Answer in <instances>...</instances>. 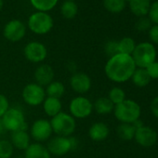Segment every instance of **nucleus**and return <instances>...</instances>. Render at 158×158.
Instances as JSON below:
<instances>
[{"label":"nucleus","mask_w":158,"mask_h":158,"mask_svg":"<svg viewBox=\"0 0 158 158\" xmlns=\"http://www.w3.org/2000/svg\"><path fill=\"white\" fill-rule=\"evenodd\" d=\"M52 127L50 125V121L47 119H37L35 120L30 130L31 137L37 142H44L48 140L52 135Z\"/></svg>","instance_id":"10"},{"label":"nucleus","mask_w":158,"mask_h":158,"mask_svg":"<svg viewBox=\"0 0 158 158\" xmlns=\"http://www.w3.org/2000/svg\"><path fill=\"white\" fill-rule=\"evenodd\" d=\"M14 147L10 141L0 139V158H10L13 154Z\"/></svg>","instance_id":"30"},{"label":"nucleus","mask_w":158,"mask_h":158,"mask_svg":"<svg viewBox=\"0 0 158 158\" xmlns=\"http://www.w3.org/2000/svg\"><path fill=\"white\" fill-rule=\"evenodd\" d=\"M78 8L73 1H65L60 9V12L65 19H73L77 14Z\"/></svg>","instance_id":"28"},{"label":"nucleus","mask_w":158,"mask_h":158,"mask_svg":"<svg viewBox=\"0 0 158 158\" xmlns=\"http://www.w3.org/2000/svg\"><path fill=\"white\" fill-rule=\"evenodd\" d=\"M42 105L47 115L50 116L51 118L57 115L58 114H60L62 108L60 99L52 98V97H46Z\"/></svg>","instance_id":"19"},{"label":"nucleus","mask_w":158,"mask_h":158,"mask_svg":"<svg viewBox=\"0 0 158 158\" xmlns=\"http://www.w3.org/2000/svg\"><path fill=\"white\" fill-rule=\"evenodd\" d=\"M70 114L75 119H84L89 117L93 111V103L83 96L73 98L69 105Z\"/></svg>","instance_id":"8"},{"label":"nucleus","mask_w":158,"mask_h":158,"mask_svg":"<svg viewBox=\"0 0 158 158\" xmlns=\"http://www.w3.org/2000/svg\"><path fill=\"white\" fill-rule=\"evenodd\" d=\"M78 141L74 138L56 136L53 137L47 145V148L50 154L56 156H62L68 153L70 151L76 149Z\"/></svg>","instance_id":"6"},{"label":"nucleus","mask_w":158,"mask_h":158,"mask_svg":"<svg viewBox=\"0 0 158 158\" xmlns=\"http://www.w3.org/2000/svg\"><path fill=\"white\" fill-rule=\"evenodd\" d=\"M4 36L11 42H18L22 40L26 33L25 25L19 20H12L9 22L4 28Z\"/></svg>","instance_id":"13"},{"label":"nucleus","mask_w":158,"mask_h":158,"mask_svg":"<svg viewBox=\"0 0 158 158\" xmlns=\"http://www.w3.org/2000/svg\"><path fill=\"white\" fill-rule=\"evenodd\" d=\"M3 8V0H0V10Z\"/></svg>","instance_id":"39"},{"label":"nucleus","mask_w":158,"mask_h":158,"mask_svg":"<svg viewBox=\"0 0 158 158\" xmlns=\"http://www.w3.org/2000/svg\"><path fill=\"white\" fill-rule=\"evenodd\" d=\"M108 99L114 103V105H116L126 100V93L121 88L114 87L110 90Z\"/></svg>","instance_id":"29"},{"label":"nucleus","mask_w":158,"mask_h":158,"mask_svg":"<svg viewBox=\"0 0 158 158\" xmlns=\"http://www.w3.org/2000/svg\"><path fill=\"white\" fill-rule=\"evenodd\" d=\"M50 155L48 148L39 142L31 143L24 151L25 158H50Z\"/></svg>","instance_id":"16"},{"label":"nucleus","mask_w":158,"mask_h":158,"mask_svg":"<svg viewBox=\"0 0 158 158\" xmlns=\"http://www.w3.org/2000/svg\"><path fill=\"white\" fill-rule=\"evenodd\" d=\"M4 131H5V127L3 126V123H2L1 119H0V135H1Z\"/></svg>","instance_id":"38"},{"label":"nucleus","mask_w":158,"mask_h":158,"mask_svg":"<svg viewBox=\"0 0 158 158\" xmlns=\"http://www.w3.org/2000/svg\"><path fill=\"white\" fill-rule=\"evenodd\" d=\"M50 125L53 133L61 137H70L74 133L76 128L75 119L71 114L64 112H60L52 117Z\"/></svg>","instance_id":"3"},{"label":"nucleus","mask_w":158,"mask_h":158,"mask_svg":"<svg viewBox=\"0 0 158 158\" xmlns=\"http://www.w3.org/2000/svg\"><path fill=\"white\" fill-rule=\"evenodd\" d=\"M151 111H152V114L156 118H158V96L155 97L152 101V102H151Z\"/></svg>","instance_id":"37"},{"label":"nucleus","mask_w":158,"mask_h":158,"mask_svg":"<svg viewBox=\"0 0 158 158\" xmlns=\"http://www.w3.org/2000/svg\"><path fill=\"white\" fill-rule=\"evenodd\" d=\"M109 135V127L102 122L94 123L89 129V136L94 141H102Z\"/></svg>","instance_id":"17"},{"label":"nucleus","mask_w":158,"mask_h":158,"mask_svg":"<svg viewBox=\"0 0 158 158\" xmlns=\"http://www.w3.org/2000/svg\"><path fill=\"white\" fill-rule=\"evenodd\" d=\"M70 86L74 92L85 94L91 89V79L85 73H74L70 78Z\"/></svg>","instance_id":"12"},{"label":"nucleus","mask_w":158,"mask_h":158,"mask_svg":"<svg viewBox=\"0 0 158 158\" xmlns=\"http://www.w3.org/2000/svg\"><path fill=\"white\" fill-rule=\"evenodd\" d=\"M28 27L36 35H46L52 29L53 20L47 12L38 11L30 16Z\"/></svg>","instance_id":"7"},{"label":"nucleus","mask_w":158,"mask_h":158,"mask_svg":"<svg viewBox=\"0 0 158 158\" xmlns=\"http://www.w3.org/2000/svg\"><path fill=\"white\" fill-rule=\"evenodd\" d=\"M23 53L25 58L29 61L34 63H39L44 61L48 56V50L46 46L36 41L28 43L23 49Z\"/></svg>","instance_id":"11"},{"label":"nucleus","mask_w":158,"mask_h":158,"mask_svg":"<svg viewBox=\"0 0 158 158\" xmlns=\"http://www.w3.org/2000/svg\"><path fill=\"white\" fill-rule=\"evenodd\" d=\"M148 15V18L152 23H153L154 24H158V0L151 4Z\"/></svg>","instance_id":"32"},{"label":"nucleus","mask_w":158,"mask_h":158,"mask_svg":"<svg viewBox=\"0 0 158 158\" xmlns=\"http://www.w3.org/2000/svg\"><path fill=\"white\" fill-rule=\"evenodd\" d=\"M114 114L115 118L122 124H133L139 119L140 106L134 101L125 100L121 103L114 105Z\"/></svg>","instance_id":"2"},{"label":"nucleus","mask_w":158,"mask_h":158,"mask_svg":"<svg viewBox=\"0 0 158 158\" xmlns=\"http://www.w3.org/2000/svg\"><path fill=\"white\" fill-rule=\"evenodd\" d=\"M136 67L146 68L152 62L155 61L156 59V49L152 43L142 42L136 45L135 49L131 55Z\"/></svg>","instance_id":"4"},{"label":"nucleus","mask_w":158,"mask_h":158,"mask_svg":"<svg viewBox=\"0 0 158 158\" xmlns=\"http://www.w3.org/2000/svg\"><path fill=\"white\" fill-rule=\"evenodd\" d=\"M1 121L5 127V130L15 132L19 130H26L27 123L25 116L22 110L18 108H10L2 116Z\"/></svg>","instance_id":"5"},{"label":"nucleus","mask_w":158,"mask_h":158,"mask_svg":"<svg viewBox=\"0 0 158 158\" xmlns=\"http://www.w3.org/2000/svg\"><path fill=\"white\" fill-rule=\"evenodd\" d=\"M66 1H73V0H66Z\"/></svg>","instance_id":"40"},{"label":"nucleus","mask_w":158,"mask_h":158,"mask_svg":"<svg viewBox=\"0 0 158 158\" xmlns=\"http://www.w3.org/2000/svg\"><path fill=\"white\" fill-rule=\"evenodd\" d=\"M131 79L134 85L139 88L147 86L151 81V77L149 76L146 69L144 68H138V69L136 68Z\"/></svg>","instance_id":"22"},{"label":"nucleus","mask_w":158,"mask_h":158,"mask_svg":"<svg viewBox=\"0 0 158 158\" xmlns=\"http://www.w3.org/2000/svg\"><path fill=\"white\" fill-rule=\"evenodd\" d=\"M149 37H150L152 42L158 45V24H154L150 28Z\"/></svg>","instance_id":"36"},{"label":"nucleus","mask_w":158,"mask_h":158,"mask_svg":"<svg viewBox=\"0 0 158 158\" xmlns=\"http://www.w3.org/2000/svg\"><path fill=\"white\" fill-rule=\"evenodd\" d=\"M30 1L35 9L42 12L51 10L58 3V0H30Z\"/></svg>","instance_id":"27"},{"label":"nucleus","mask_w":158,"mask_h":158,"mask_svg":"<svg viewBox=\"0 0 158 158\" xmlns=\"http://www.w3.org/2000/svg\"><path fill=\"white\" fill-rule=\"evenodd\" d=\"M54 71L48 64H41L35 71V83L41 87H47L54 81Z\"/></svg>","instance_id":"15"},{"label":"nucleus","mask_w":158,"mask_h":158,"mask_svg":"<svg viewBox=\"0 0 158 158\" xmlns=\"http://www.w3.org/2000/svg\"><path fill=\"white\" fill-rule=\"evenodd\" d=\"M10 109V102L8 98L0 93V119L6 114V112Z\"/></svg>","instance_id":"34"},{"label":"nucleus","mask_w":158,"mask_h":158,"mask_svg":"<svg viewBox=\"0 0 158 158\" xmlns=\"http://www.w3.org/2000/svg\"><path fill=\"white\" fill-rule=\"evenodd\" d=\"M145 69L151 79H158V61L152 62Z\"/></svg>","instance_id":"35"},{"label":"nucleus","mask_w":158,"mask_h":158,"mask_svg":"<svg viewBox=\"0 0 158 158\" xmlns=\"http://www.w3.org/2000/svg\"><path fill=\"white\" fill-rule=\"evenodd\" d=\"M136 44L131 37H124L118 42V52L126 55H132Z\"/></svg>","instance_id":"25"},{"label":"nucleus","mask_w":158,"mask_h":158,"mask_svg":"<svg viewBox=\"0 0 158 158\" xmlns=\"http://www.w3.org/2000/svg\"><path fill=\"white\" fill-rule=\"evenodd\" d=\"M105 52L107 53V55L111 57L116 55L118 52V42L116 41H110L106 44L105 46Z\"/></svg>","instance_id":"33"},{"label":"nucleus","mask_w":158,"mask_h":158,"mask_svg":"<svg viewBox=\"0 0 158 158\" xmlns=\"http://www.w3.org/2000/svg\"><path fill=\"white\" fill-rule=\"evenodd\" d=\"M30 135L26 130H19L12 132L11 134V144L18 150L25 151L30 143Z\"/></svg>","instance_id":"18"},{"label":"nucleus","mask_w":158,"mask_h":158,"mask_svg":"<svg viewBox=\"0 0 158 158\" xmlns=\"http://www.w3.org/2000/svg\"><path fill=\"white\" fill-rule=\"evenodd\" d=\"M134 139L139 145L143 147H150L154 145L157 141V133L151 127L142 126L136 129Z\"/></svg>","instance_id":"14"},{"label":"nucleus","mask_w":158,"mask_h":158,"mask_svg":"<svg viewBox=\"0 0 158 158\" xmlns=\"http://www.w3.org/2000/svg\"><path fill=\"white\" fill-rule=\"evenodd\" d=\"M135 27L139 32H145L150 30V28L152 27V22L147 16L139 17V19L136 22Z\"/></svg>","instance_id":"31"},{"label":"nucleus","mask_w":158,"mask_h":158,"mask_svg":"<svg viewBox=\"0 0 158 158\" xmlns=\"http://www.w3.org/2000/svg\"><path fill=\"white\" fill-rule=\"evenodd\" d=\"M45 91L47 97L60 99L65 92V87L60 81H52L49 85L47 86Z\"/></svg>","instance_id":"23"},{"label":"nucleus","mask_w":158,"mask_h":158,"mask_svg":"<svg viewBox=\"0 0 158 158\" xmlns=\"http://www.w3.org/2000/svg\"><path fill=\"white\" fill-rule=\"evenodd\" d=\"M126 1H128V2H129V1H130V0H126Z\"/></svg>","instance_id":"41"},{"label":"nucleus","mask_w":158,"mask_h":158,"mask_svg":"<svg viewBox=\"0 0 158 158\" xmlns=\"http://www.w3.org/2000/svg\"><path fill=\"white\" fill-rule=\"evenodd\" d=\"M136 128L132 124H121L117 127V135L124 140H131L134 139Z\"/></svg>","instance_id":"24"},{"label":"nucleus","mask_w":158,"mask_h":158,"mask_svg":"<svg viewBox=\"0 0 158 158\" xmlns=\"http://www.w3.org/2000/svg\"><path fill=\"white\" fill-rule=\"evenodd\" d=\"M104 8L112 13H120L126 8V0H103Z\"/></svg>","instance_id":"26"},{"label":"nucleus","mask_w":158,"mask_h":158,"mask_svg":"<svg viewBox=\"0 0 158 158\" xmlns=\"http://www.w3.org/2000/svg\"><path fill=\"white\" fill-rule=\"evenodd\" d=\"M135 70L136 64L131 55L122 53L111 57L104 67L106 76L115 83H124L129 80Z\"/></svg>","instance_id":"1"},{"label":"nucleus","mask_w":158,"mask_h":158,"mask_svg":"<svg viewBox=\"0 0 158 158\" xmlns=\"http://www.w3.org/2000/svg\"><path fill=\"white\" fill-rule=\"evenodd\" d=\"M46 96L45 89L36 83H30L26 85L22 92V97L24 102L33 107L42 104Z\"/></svg>","instance_id":"9"},{"label":"nucleus","mask_w":158,"mask_h":158,"mask_svg":"<svg viewBox=\"0 0 158 158\" xmlns=\"http://www.w3.org/2000/svg\"><path fill=\"white\" fill-rule=\"evenodd\" d=\"M150 7V0H130L129 1V8L131 12L138 17L147 16Z\"/></svg>","instance_id":"20"},{"label":"nucleus","mask_w":158,"mask_h":158,"mask_svg":"<svg viewBox=\"0 0 158 158\" xmlns=\"http://www.w3.org/2000/svg\"><path fill=\"white\" fill-rule=\"evenodd\" d=\"M114 103L105 97L99 98L93 104V110H95L99 114H109L114 112Z\"/></svg>","instance_id":"21"}]
</instances>
